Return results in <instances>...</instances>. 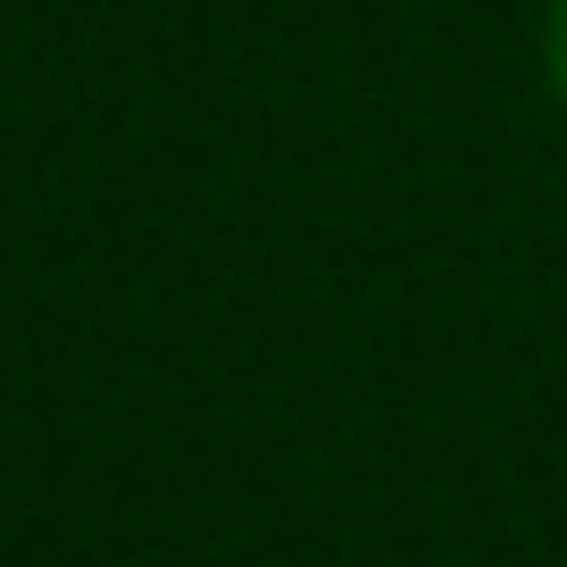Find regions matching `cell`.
I'll use <instances>...</instances> for the list:
<instances>
[{
	"label": "cell",
	"instance_id": "cell-1",
	"mask_svg": "<svg viewBox=\"0 0 567 567\" xmlns=\"http://www.w3.org/2000/svg\"><path fill=\"white\" fill-rule=\"evenodd\" d=\"M543 75H550V92L567 101V0L543 9Z\"/></svg>",
	"mask_w": 567,
	"mask_h": 567
}]
</instances>
